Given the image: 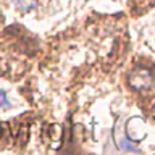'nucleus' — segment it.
<instances>
[{
    "instance_id": "obj_4",
    "label": "nucleus",
    "mask_w": 155,
    "mask_h": 155,
    "mask_svg": "<svg viewBox=\"0 0 155 155\" xmlns=\"http://www.w3.org/2000/svg\"><path fill=\"white\" fill-rule=\"evenodd\" d=\"M0 107L2 108H10V102H8V97H7V92L0 89Z\"/></svg>"
},
{
    "instance_id": "obj_3",
    "label": "nucleus",
    "mask_w": 155,
    "mask_h": 155,
    "mask_svg": "<svg viewBox=\"0 0 155 155\" xmlns=\"http://www.w3.org/2000/svg\"><path fill=\"white\" fill-rule=\"evenodd\" d=\"M118 147L121 150H124V152H139V149L134 147L131 142H128V139H124V137L118 139Z\"/></svg>"
},
{
    "instance_id": "obj_5",
    "label": "nucleus",
    "mask_w": 155,
    "mask_h": 155,
    "mask_svg": "<svg viewBox=\"0 0 155 155\" xmlns=\"http://www.w3.org/2000/svg\"><path fill=\"white\" fill-rule=\"evenodd\" d=\"M3 19H5V18H3V15H2V12H0V24H3Z\"/></svg>"
},
{
    "instance_id": "obj_2",
    "label": "nucleus",
    "mask_w": 155,
    "mask_h": 155,
    "mask_svg": "<svg viewBox=\"0 0 155 155\" xmlns=\"http://www.w3.org/2000/svg\"><path fill=\"white\" fill-rule=\"evenodd\" d=\"M13 3H15V7L23 13H28V12H31V10L37 8V0H13Z\"/></svg>"
},
{
    "instance_id": "obj_6",
    "label": "nucleus",
    "mask_w": 155,
    "mask_h": 155,
    "mask_svg": "<svg viewBox=\"0 0 155 155\" xmlns=\"http://www.w3.org/2000/svg\"><path fill=\"white\" fill-rule=\"evenodd\" d=\"M0 137H2V124H0Z\"/></svg>"
},
{
    "instance_id": "obj_1",
    "label": "nucleus",
    "mask_w": 155,
    "mask_h": 155,
    "mask_svg": "<svg viewBox=\"0 0 155 155\" xmlns=\"http://www.w3.org/2000/svg\"><path fill=\"white\" fill-rule=\"evenodd\" d=\"M153 82H155V76L149 68H136V70H133L128 76L129 87H133V89L137 91V92L150 89V87L153 86Z\"/></svg>"
}]
</instances>
